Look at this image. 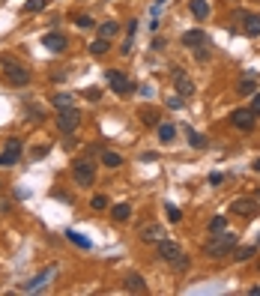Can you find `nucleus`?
<instances>
[{"label":"nucleus","instance_id":"nucleus-1","mask_svg":"<svg viewBox=\"0 0 260 296\" xmlns=\"http://www.w3.org/2000/svg\"><path fill=\"white\" fill-rule=\"evenodd\" d=\"M239 245V237L236 234H231V231H221L218 237L212 234V239H206L203 242V254L209 257V261H212V257H215V261H218V257H228L233 248Z\"/></svg>","mask_w":260,"mask_h":296},{"label":"nucleus","instance_id":"nucleus-2","mask_svg":"<svg viewBox=\"0 0 260 296\" xmlns=\"http://www.w3.org/2000/svg\"><path fill=\"white\" fill-rule=\"evenodd\" d=\"M0 66H3V78H6V84H12V87H24V84H30V69L21 66L18 60H12L9 54L0 57Z\"/></svg>","mask_w":260,"mask_h":296},{"label":"nucleus","instance_id":"nucleus-3","mask_svg":"<svg viewBox=\"0 0 260 296\" xmlns=\"http://www.w3.org/2000/svg\"><path fill=\"white\" fill-rule=\"evenodd\" d=\"M72 177H75V182L81 189H90L96 182V165L90 159H78L75 165H72Z\"/></svg>","mask_w":260,"mask_h":296},{"label":"nucleus","instance_id":"nucleus-4","mask_svg":"<svg viewBox=\"0 0 260 296\" xmlns=\"http://www.w3.org/2000/svg\"><path fill=\"white\" fill-rule=\"evenodd\" d=\"M78 126H81V111H78L75 105H72V108H63L60 114H57V129H60L63 135H75Z\"/></svg>","mask_w":260,"mask_h":296},{"label":"nucleus","instance_id":"nucleus-5","mask_svg":"<svg viewBox=\"0 0 260 296\" xmlns=\"http://www.w3.org/2000/svg\"><path fill=\"white\" fill-rule=\"evenodd\" d=\"M171 81H173V87H176V93L182 99H192L195 96V81L189 78V72H185L182 66H173L171 69Z\"/></svg>","mask_w":260,"mask_h":296},{"label":"nucleus","instance_id":"nucleus-6","mask_svg":"<svg viewBox=\"0 0 260 296\" xmlns=\"http://www.w3.org/2000/svg\"><path fill=\"white\" fill-rule=\"evenodd\" d=\"M231 212L239 215V218H245V221H251V218L260 212V201H257V198H236V201L231 204Z\"/></svg>","mask_w":260,"mask_h":296},{"label":"nucleus","instance_id":"nucleus-7","mask_svg":"<svg viewBox=\"0 0 260 296\" xmlns=\"http://www.w3.org/2000/svg\"><path fill=\"white\" fill-rule=\"evenodd\" d=\"M21 138H6V144H3V150H0V165L3 168H12V165H18V159H21Z\"/></svg>","mask_w":260,"mask_h":296},{"label":"nucleus","instance_id":"nucleus-8","mask_svg":"<svg viewBox=\"0 0 260 296\" xmlns=\"http://www.w3.org/2000/svg\"><path fill=\"white\" fill-rule=\"evenodd\" d=\"M156 254H159V261H165V264H173V261H179V257L185 254L173 239H168V237H162L159 242H156Z\"/></svg>","mask_w":260,"mask_h":296},{"label":"nucleus","instance_id":"nucleus-9","mask_svg":"<svg viewBox=\"0 0 260 296\" xmlns=\"http://www.w3.org/2000/svg\"><path fill=\"white\" fill-rule=\"evenodd\" d=\"M108 84H111V90H114L117 96H129L135 90V84L129 81V75H123V72H117V69H108Z\"/></svg>","mask_w":260,"mask_h":296},{"label":"nucleus","instance_id":"nucleus-10","mask_svg":"<svg viewBox=\"0 0 260 296\" xmlns=\"http://www.w3.org/2000/svg\"><path fill=\"white\" fill-rule=\"evenodd\" d=\"M231 126H233V129H239V132H254V126H257V117L251 114L248 108H236L233 114H231Z\"/></svg>","mask_w":260,"mask_h":296},{"label":"nucleus","instance_id":"nucleus-11","mask_svg":"<svg viewBox=\"0 0 260 296\" xmlns=\"http://www.w3.org/2000/svg\"><path fill=\"white\" fill-rule=\"evenodd\" d=\"M179 42H182V48H189V51H192V48L209 45V33H206V30H185Z\"/></svg>","mask_w":260,"mask_h":296},{"label":"nucleus","instance_id":"nucleus-12","mask_svg":"<svg viewBox=\"0 0 260 296\" xmlns=\"http://www.w3.org/2000/svg\"><path fill=\"white\" fill-rule=\"evenodd\" d=\"M42 45H45V51H51V54H60V51H66V36L63 33H57V30H51V33H45L42 36Z\"/></svg>","mask_w":260,"mask_h":296},{"label":"nucleus","instance_id":"nucleus-13","mask_svg":"<svg viewBox=\"0 0 260 296\" xmlns=\"http://www.w3.org/2000/svg\"><path fill=\"white\" fill-rule=\"evenodd\" d=\"M138 237H141V242H159V239H162V237H168V234H165V228H162V225L150 221V225H144V228L138 231Z\"/></svg>","mask_w":260,"mask_h":296},{"label":"nucleus","instance_id":"nucleus-14","mask_svg":"<svg viewBox=\"0 0 260 296\" xmlns=\"http://www.w3.org/2000/svg\"><path fill=\"white\" fill-rule=\"evenodd\" d=\"M51 275H54V266H48V269H42L36 278H30L27 284H24V293H36V290H42L48 281H51Z\"/></svg>","mask_w":260,"mask_h":296},{"label":"nucleus","instance_id":"nucleus-15","mask_svg":"<svg viewBox=\"0 0 260 296\" xmlns=\"http://www.w3.org/2000/svg\"><path fill=\"white\" fill-rule=\"evenodd\" d=\"M239 96H254L257 93V81H254V69H245V78L239 81Z\"/></svg>","mask_w":260,"mask_h":296},{"label":"nucleus","instance_id":"nucleus-16","mask_svg":"<svg viewBox=\"0 0 260 296\" xmlns=\"http://www.w3.org/2000/svg\"><path fill=\"white\" fill-rule=\"evenodd\" d=\"M242 30H245V36H260V15H254V12H248L245 18H242Z\"/></svg>","mask_w":260,"mask_h":296},{"label":"nucleus","instance_id":"nucleus-17","mask_svg":"<svg viewBox=\"0 0 260 296\" xmlns=\"http://www.w3.org/2000/svg\"><path fill=\"white\" fill-rule=\"evenodd\" d=\"M231 254H233V261H236V264H245V261H251V257L257 254V242H254V245H236Z\"/></svg>","mask_w":260,"mask_h":296},{"label":"nucleus","instance_id":"nucleus-18","mask_svg":"<svg viewBox=\"0 0 260 296\" xmlns=\"http://www.w3.org/2000/svg\"><path fill=\"white\" fill-rule=\"evenodd\" d=\"M126 290H129V293H146V281H144V275L129 272V275H126Z\"/></svg>","mask_w":260,"mask_h":296},{"label":"nucleus","instance_id":"nucleus-19","mask_svg":"<svg viewBox=\"0 0 260 296\" xmlns=\"http://www.w3.org/2000/svg\"><path fill=\"white\" fill-rule=\"evenodd\" d=\"M108 48H111V42L105 39V36H96V39L87 45V51H90L93 57H105V54H108Z\"/></svg>","mask_w":260,"mask_h":296},{"label":"nucleus","instance_id":"nucleus-20","mask_svg":"<svg viewBox=\"0 0 260 296\" xmlns=\"http://www.w3.org/2000/svg\"><path fill=\"white\" fill-rule=\"evenodd\" d=\"M111 218L114 221H129L132 218V207L129 204H114L111 207Z\"/></svg>","mask_w":260,"mask_h":296},{"label":"nucleus","instance_id":"nucleus-21","mask_svg":"<svg viewBox=\"0 0 260 296\" xmlns=\"http://www.w3.org/2000/svg\"><path fill=\"white\" fill-rule=\"evenodd\" d=\"M51 105H54L57 111H63V108H72V105H75V93H57V96L51 99Z\"/></svg>","mask_w":260,"mask_h":296},{"label":"nucleus","instance_id":"nucleus-22","mask_svg":"<svg viewBox=\"0 0 260 296\" xmlns=\"http://www.w3.org/2000/svg\"><path fill=\"white\" fill-rule=\"evenodd\" d=\"M176 138V126L173 123H159V141L162 144H171Z\"/></svg>","mask_w":260,"mask_h":296},{"label":"nucleus","instance_id":"nucleus-23","mask_svg":"<svg viewBox=\"0 0 260 296\" xmlns=\"http://www.w3.org/2000/svg\"><path fill=\"white\" fill-rule=\"evenodd\" d=\"M99 156H102V165H105V168H120V165H123V156H120V153H111V150H102Z\"/></svg>","mask_w":260,"mask_h":296},{"label":"nucleus","instance_id":"nucleus-24","mask_svg":"<svg viewBox=\"0 0 260 296\" xmlns=\"http://www.w3.org/2000/svg\"><path fill=\"white\" fill-rule=\"evenodd\" d=\"M189 6H192V15H195L198 21H203V18L209 15V3H206V0H192Z\"/></svg>","mask_w":260,"mask_h":296},{"label":"nucleus","instance_id":"nucleus-25","mask_svg":"<svg viewBox=\"0 0 260 296\" xmlns=\"http://www.w3.org/2000/svg\"><path fill=\"white\" fill-rule=\"evenodd\" d=\"M66 239H69V242H75V245H78V248H84V251H87V248H93V242H90L84 234H78V231H66Z\"/></svg>","mask_w":260,"mask_h":296},{"label":"nucleus","instance_id":"nucleus-26","mask_svg":"<svg viewBox=\"0 0 260 296\" xmlns=\"http://www.w3.org/2000/svg\"><path fill=\"white\" fill-rule=\"evenodd\" d=\"M120 33V24L117 21H102L99 24V36H105V39H111V36H117Z\"/></svg>","mask_w":260,"mask_h":296},{"label":"nucleus","instance_id":"nucleus-27","mask_svg":"<svg viewBox=\"0 0 260 296\" xmlns=\"http://www.w3.org/2000/svg\"><path fill=\"white\" fill-rule=\"evenodd\" d=\"M185 138H189V144L195 147V150H206V138L201 132H192V129H185Z\"/></svg>","mask_w":260,"mask_h":296},{"label":"nucleus","instance_id":"nucleus-28","mask_svg":"<svg viewBox=\"0 0 260 296\" xmlns=\"http://www.w3.org/2000/svg\"><path fill=\"white\" fill-rule=\"evenodd\" d=\"M138 117H141L144 126H159V114H156V111H150V108H146V111L141 108V114H138Z\"/></svg>","mask_w":260,"mask_h":296},{"label":"nucleus","instance_id":"nucleus-29","mask_svg":"<svg viewBox=\"0 0 260 296\" xmlns=\"http://www.w3.org/2000/svg\"><path fill=\"white\" fill-rule=\"evenodd\" d=\"M228 228V218L225 215H215V218H209V234H221Z\"/></svg>","mask_w":260,"mask_h":296},{"label":"nucleus","instance_id":"nucleus-30","mask_svg":"<svg viewBox=\"0 0 260 296\" xmlns=\"http://www.w3.org/2000/svg\"><path fill=\"white\" fill-rule=\"evenodd\" d=\"M45 6H48V0H27V3H24V12L33 15V12H42Z\"/></svg>","mask_w":260,"mask_h":296},{"label":"nucleus","instance_id":"nucleus-31","mask_svg":"<svg viewBox=\"0 0 260 296\" xmlns=\"http://www.w3.org/2000/svg\"><path fill=\"white\" fill-rule=\"evenodd\" d=\"M192 51H195V60H198V63H209V60H212L209 45H201V48H192Z\"/></svg>","mask_w":260,"mask_h":296},{"label":"nucleus","instance_id":"nucleus-32","mask_svg":"<svg viewBox=\"0 0 260 296\" xmlns=\"http://www.w3.org/2000/svg\"><path fill=\"white\" fill-rule=\"evenodd\" d=\"M165 212H168V218L173 221V225H176V221H182V212H179L173 204H165Z\"/></svg>","mask_w":260,"mask_h":296},{"label":"nucleus","instance_id":"nucleus-33","mask_svg":"<svg viewBox=\"0 0 260 296\" xmlns=\"http://www.w3.org/2000/svg\"><path fill=\"white\" fill-rule=\"evenodd\" d=\"M81 96L90 99V102H99V99H102V90H99V87H87V90H81Z\"/></svg>","mask_w":260,"mask_h":296},{"label":"nucleus","instance_id":"nucleus-34","mask_svg":"<svg viewBox=\"0 0 260 296\" xmlns=\"http://www.w3.org/2000/svg\"><path fill=\"white\" fill-rule=\"evenodd\" d=\"M90 207H93V209H108L111 204H108V198H105V195H93V201H90Z\"/></svg>","mask_w":260,"mask_h":296},{"label":"nucleus","instance_id":"nucleus-35","mask_svg":"<svg viewBox=\"0 0 260 296\" xmlns=\"http://www.w3.org/2000/svg\"><path fill=\"white\" fill-rule=\"evenodd\" d=\"M171 266H173L176 272H185V269H189V257H185V254H182V257H179V261H173Z\"/></svg>","mask_w":260,"mask_h":296},{"label":"nucleus","instance_id":"nucleus-36","mask_svg":"<svg viewBox=\"0 0 260 296\" xmlns=\"http://www.w3.org/2000/svg\"><path fill=\"white\" fill-rule=\"evenodd\" d=\"M75 24H78V27H84V30H87V27H93V24H96V21H93V18H90V15H78V18H75Z\"/></svg>","mask_w":260,"mask_h":296},{"label":"nucleus","instance_id":"nucleus-37","mask_svg":"<svg viewBox=\"0 0 260 296\" xmlns=\"http://www.w3.org/2000/svg\"><path fill=\"white\" fill-rule=\"evenodd\" d=\"M248 111H251L254 117H260V93H254V99H251V108H248Z\"/></svg>","mask_w":260,"mask_h":296},{"label":"nucleus","instance_id":"nucleus-38","mask_svg":"<svg viewBox=\"0 0 260 296\" xmlns=\"http://www.w3.org/2000/svg\"><path fill=\"white\" fill-rule=\"evenodd\" d=\"M221 182H225V174L212 171V174H209V186H221Z\"/></svg>","mask_w":260,"mask_h":296},{"label":"nucleus","instance_id":"nucleus-39","mask_svg":"<svg viewBox=\"0 0 260 296\" xmlns=\"http://www.w3.org/2000/svg\"><path fill=\"white\" fill-rule=\"evenodd\" d=\"M182 102H185L182 96H171V99H168V108H182Z\"/></svg>","mask_w":260,"mask_h":296},{"label":"nucleus","instance_id":"nucleus-40","mask_svg":"<svg viewBox=\"0 0 260 296\" xmlns=\"http://www.w3.org/2000/svg\"><path fill=\"white\" fill-rule=\"evenodd\" d=\"M48 153V147H36V150H33V159H42Z\"/></svg>","mask_w":260,"mask_h":296},{"label":"nucleus","instance_id":"nucleus-41","mask_svg":"<svg viewBox=\"0 0 260 296\" xmlns=\"http://www.w3.org/2000/svg\"><path fill=\"white\" fill-rule=\"evenodd\" d=\"M165 45H168V42L162 39V36H156V42H153V48H156V51H165Z\"/></svg>","mask_w":260,"mask_h":296},{"label":"nucleus","instance_id":"nucleus-42","mask_svg":"<svg viewBox=\"0 0 260 296\" xmlns=\"http://www.w3.org/2000/svg\"><path fill=\"white\" fill-rule=\"evenodd\" d=\"M141 159H144V162H156V159H159V153H144Z\"/></svg>","mask_w":260,"mask_h":296},{"label":"nucleus","instance_id":"nucleus-43","mask_svg":"<svg viewBox=\"0 0 260 296\" xmlns=\"http://www.w3.org/2000/svg\"><path fill=\"white\" fill-rule=\"evenodd\" d=\"M135 33H138V21L132 18V21H129V36H135Z\"/></svg>","mask_w":260,"mask_h":296},{"label":"nucleus","instance_id":"nucleus-44","mask_svg":"<svg viewBox=\"0 0 260 296\" xmlns=\"http://www.w3.org/2000/svg\"><path fill=\"white\" fill-rule=\"evenodd\" d=\"M248 296H260V287H251V290H248Z\"/></svg>","mask_w":260,"mask_h":296},{"label":"nucleus","instance_id":"nucleus-45","mask_svg":"<svg viewBox=\"0 0 260 296\" xmlns=\"http://www.w3.org/2000/svg\"><path fill=\"white\" fill-rule=\"evenodd\" d=\"M251 168H254V171L260 174V159H254V162H251Z\"/></svg>","mask_w":260,"mask_h":296},{"label":"nucleus","instance_id":"nucleus-46","mask_svg":"<svg viewBox=\"0 0 260 296\" xmlns=\"http://www.w3.org/2000/svg\"><path fill=\"white\" fill-rule=\"evenodd\" d=\"M254 198H257V201H260V189H257V192H254Z\"/></svg>","mask_w":260,"mask_h":296},{"label":"nucleus","instance_id":"nucleus-47","mask_svg":"<svg viewBox=\"0 0 260 296\" xmlns=\"http://www.w3.org/2000/svg\"><path fill=\"white\" fill-rule=\"evenodd\" d=\"M162 3H165V0H156V6H162Z\"/></svg>","mask_w":260,"mask_h":296},{"label":"nucleus","instance_id":"nucleus-48","mask_svg":"<svg viewBox=\"0 0 260 296\" xmlns=\"http://www.w3.org/2000/svg\"><path fill=\"white\" fill-rule=\"evenodd\" d=\"M257 248H260V234H257Z\"/></svg>","mask_w":260,"mask_h":296},{"label":"nucleus","instance_id":"nucleus-49","mask_svg":"<svg viewBox=\"0 0 260 296\" xmlns=\"http://www.w3.org/2000/svg\"><path fill=\"white\" fill-rule=\"evenodd\" d=\"M257 269H260V264H257Z\"/></svg>","mask_w":260,"mask_h":296}]
</instances>
